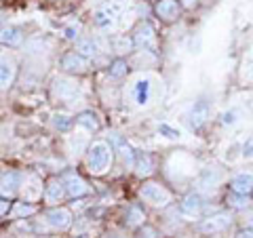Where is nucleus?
Listing matches in <instances>:
<instances>
[{
  "label": "nucleus",
  "mask_w": 253,
  "mask_h": 238,
  "mask_svg": "<svg viewBox=\"0 0 253 238\" xmlns=\"http://www.w3.org/2000/svg\"><path fill=\"white\" fill-rule=\"evenodd\" d=\"M86 164H89L91 173L101 175V173L112 164V148H110L106 141H95L89 148V154H86Z\"/></svg>",
  "instance_id": "f257e3e1"
},
{
  "label": "nucleus",
  "mask_w": 253,
  "mask_h": 238,
  "mask_svg": "<svg viewBox=\"0 0 253 238\" xmlns=\"http://www.w3.org/2000/svg\"><path fill=\"white\" fill-rule=\"evenodd\" d=\"M123 9H125V2H118V0H110V2H106L104 6H99V9L95 11V15H93L95 26L101 28V30L114 28V23H116L118 17H121Z\"/></svg>",
  "instance_id": "f03ea898"
},
{
  "label": "nucleus",
  "mask_w": 253,
  "mask_h": 238,
  "mask_svg": "<svg viewBox=\"0 0 253 238\" xmlns=\"http://www.w3.org/2000/svg\"><path fill=\"white\" fill-rule=\"evenodd\" d=\"M139 196L144 198L146 202L154 204V207H167L171 202V192L163 184H158V181H146L144 186L139 190Z\"/></svg>",
  "instance_id": "7ed1b4c3"
},
{
  "label": "nucleus",
  "mask_w": 253,
  "mask_h": 238,
  "mask_svg": "<svg viewBox=\"0 0 253 238\" xmlns=\"http://www.w3.org/2000/svg\"><path fill=\"white\" fill-rule=\"evenodd\" d=\"M133 44L139 46V49L154 51V46H156V34H154V30H152L150 23H139V26H137L135 34H133Z\"/></svg>",
  "instance_id": "20e7f679"
},
{
  "label": "nucleus",
  "mask_w": 253,
  "mask_h": 238,
  "mask_svg": "<svg viewBox=\"0 0 253 238\" xmlns=\"http://www.w3.org/2000/svg\"><path fill=\"white\" fill-rule=\"evenodd\" d=\"M228 226H230V215L217 213V215H211L207 219H203L199 224V230L205 234H215V232H224Z\"/></svg>",
  "instance_id": "39448f33"
},
{
  "label": "nucleus",
  "mask_w": 253,
  "mask_h": 238,
  "mask_svg": "<svg viewBox=\"0 0 253 238\" xmlns=\"http://www.w3.org/2000/svg\"><path fill=\"white\" fill-rule=\"evenodd\" d=\"M61 68L72 74H84L86 70H89V59L74 51V53H68L66 57L61 59Z\"/></svg>",
  "instance_id": "423d86ee"
},
{
  "label": "nucleus",
  "mask_w": 253,
  "mask_h": 238,
  "mask_svg": "<svg viewBox=\"0 0 253 238\" xmlns=\"http://www.w3.org/2000/svg\"><path fill=\"white\" fill-rule=\"evenodd\" d=\"M179 11H181V6H179L177 0H158L156 6H154V13L167 23L175 21L179 17Z\"/></svg>",
  "instance_id": "0eeeda50"
},
{
  "label": "nucleus",
  "mask_w": 253,
  "mask_h": 238,
  "mask_svg": "<svg viewBox=\"0 0 253 238\" xmlns=\"http://www.w3.org/2000/svg\"><path fill=\"white\" fill-rule=\"evenodd\" d=\"M46 221H49L55 230H68L70 224H72V213L66 207L51 209V211H46Z\"/></svg>",
  "instance_id": "6e6552de"
},
{
  "label": "nucleus",
  "mask_w": 253,
  "mask_h": 238,
  "mask_svg": "<svg viewBox=\"0 0 253 238\" xmlns=\"http://www.w3.org/2000/svg\"><path fill=\"white\" fill-rule=\"evenodd\" d=\"M203 209H205V200H203V196L196 192L186 194L184 200H181V213H184V215H190V217L201 215Z\"/></svg>",
  "instance_id": "1a4fd4ad"
},
{
  "label": "nucleus",
  "mask_w": 253,
  "mask_h": 238,
  "mask_svg": "<svg viewBox=\"0 0 253 238\" xmlns=\"http://www.w3.org/2000/svg\"><path fill=\"white\" fill-rule=\"evenodd\" d=\"M207 118H209V104L207 101H196V104L192 106V110H190V114H188V120L190 124H192V129H201V126L207 122Z\"/></svg>",
  "instance_id": "9d476101"
},
{
  "label": "nucleus",
  "mask_w": 253,
  "mask_h": 238,
  "mask_svg": "<svg viewBox=\"0 0 253 238\" xmlns=\"http://www.w3.org/2000/svg\"><path fill=\"white\" fill-rule=\"evenodd\" d=\"M230 190H232L234 194L249 196L253 192V175H251V173H239L236 177H232Z\"/></svg>",
  "instance_id": "9b49d317"
},
{
  "label": "nucleus",
  "mask_w": 253,
  "mask_h": 238,
  "mask_svg": "<svg viewBox=\"0 0 253 238\" xmlns=\"http://www.w3.org/2000/svg\"><path fill=\"white\" fill-rule=\"evenodd\" d=\"M21 173L17 171H11V173H6V175H2V179H0V192H2L6 198L9 196H15L17 194V190L21 186Z\"/></svg>",
  "instance_id": "f8f14e48"
},
{
  "label": "nucleus",
  "mask_w": 253,
  "mask_h": 238,
  "mask_svg": "<svg viewBox=\"0 0 253 238\" xmlns=\"http://www.w3.org/2000/svg\"><path fill=\"white\" fill-rule=\"evenodd\" d=\"M63 186H66L68 194L72 196V198H81V196H84L86 192H89V188H86L84 179L78 177V175H68L66 181H63Z\"/></svg>",
  "instance_id": "ddd939ff"
},
{
  "label": "nucleus",
  "mask_w": 253,
  "mask_h": 238,
  "mask_svg": "<svg viewBox=\"0 0 253 238\" xmlns=\"http://www.w3.org/2000/svg\"><path fill=\"white\" fill-rule=\"evenodd\" d=\"M15 78V61L9 57H0V89H6Z\"/></svg>",
  "instance_id": "4468645a"
},
{
  "label": "nucleus",
  "mask_w": 253,
  "mask_h": 238,
  "mask_svg": "<svg viewBox=\"0 0 253 238\" xmlns=\"http://www.w3.org/2000/svg\"><path fill=\"white\" fill-rule=\"evenodd\" d=\"M0 42L6 44V46H19L23 42V34L19 28L15 26H6L0 30Z\"/></svg>",
  "instance_id": "2eb2a0df"
},
{
  "label": "nucleus",
  "mask_w": 253,
  "mask_h": 238,
  "mask_svg": "<svg viewBox=\"0 0 253 238\" xmlns=\"http://www.w3.org/2000/svg\"><path fill=\"white\" fill-rule=\"evenodd\" d=\"M63 192H66V186H63V181L59 179H49L44 186V198L51 202H57L63 198Z\"/></svg>",
  "instance_id": "dca6fc26"
},
{
  "label": "nucleus",
  "mask_w": 253,
  "mask_h": 238,
  "mask_svg": "<svg viewBox=\"0 0 253 238\" xmlns=\"http://www.w3.org/2000/svg\"><path fill=\"white\" fill-rule=\"evenodd\" d=\"M137 169L139 175H150V173L154 171V160H152V156L150 154H139L135 158V164H133Z\"/></svg>",
  "instance_id": "f3484780"
},
{
  "label": "nucleus",
  "mask_w": 253,
  "mask_h": 238,
  "mask_svg": "<svg viewBox=\"0 0 253 238\" xmlns=\"http://www.w3.org/2000/svg\"><path fill=\"white\" fill-rule=\"evenodd\" d=\"M76 122L83 124L86 131H97V129H99V120H97V116H95L93 112H83V114H78V116H76Z\"/></svg>",
  "instance_id": "a211bd4d"
},
{
  "label": "nucleus",
  "mask_w": 253,
  "mask_h": 238,
  "mask_svg": "<svg viewBox=\"0 0 253 238\" xmlns=\"http://www.w3.org/2000/svg\"><path fill=\"white\" fill-rule=\"evenodd\" d=\"M95 51H97V46H95L93 40H78V51L76 53H81L83 57H86V59L93 57Z\"/></svg>",
  "instance_id": "6ab92c4d"
},
{
  "label": "nucleus",
  "mask_w": 253,
  "mask_h": 238,
  "mask_svg": "<svg viewBox=\"0 0 253 238\" xmlns=\"http://www.w3.org/2000/svg\"><path fill=\"white\" fill-rule=\"evenodd\" d=\"M126 70H129L126 61L125 59H116L112 66H110V76H112V78H123L126 74Z\"/></svg>",
  "instance_id": "aec40b11"
},
{
  "label": "nucleus",
  "mask_w": 253,
  "mask_h": 238,
  "mask_svg": "<svg viewBox=\"0 0 253 238\" xmlns=\"http://www.w3.org/2000/svg\"><path fill=\"white\" fill-rule=\"evenodd\" d=\"M219 181V173L217 171H213V169H207L203 173V177H201V184L205 186V188H211V186H215Z\"/></svg>",
  "instance_id": "412c9836"
},
{
  "label": "nucleus",
  "mask_w": 253,
  "mask_h": 238,
  "mask_svg": "<svg viewBox=\"0 0 253 238\" xmlns=\"http://www.w3.org/2000/svg\"><path fill=\"white\" fill-rule=\"evenodd\" d=\"M144 213H141L137 207H131L129 209V215H126V224L129 226H139V224H144Z\"/></svg>",
  "instance_id": "4be33fe9"
},
{
  "label": "nucleus",
  "mask_w": 253,
  "mask_h": 238,
  "mask_svg": "<svg viewBox=\"0 0 253 238\" xmlns=\"http://www.w3.org/2000/svg\"><path fill=\"white\" fill-rule=\"evenodd\" d=\"M53 124H55V129H59V131H68L70 126H72V118H68L66 114H55Z\"/></svg>",
  "instance_id": "5701e85b"
},
{
  "label": "nucleus",
  "mask_w": 253,
  "mask_h": 238,
  "mask_svg": "<svg viewBox=\"0 0 253 238\" xmlns=\"http://www.w3.org/2000/svg\"><path fill=\"white\" fill-rule=\"evenodd\" d=\"M135 93H137V101H139V104H146V101H148V93H150L148 80H139L137 86H135Z\"/></svg>",
  "instance_id": "b1692460"
},
{
  "label": "nucleus",
  "mask_w": 253,
  "mask_h": 238,
  "mask_svg": "<svg viewBox=\"0 0 253 238\" xmlns=\"http://www.w3.org/2000/svg\"><path fill=\"white\" fill-rule=\"evenodd\" d=\"M32 213H36V207L34 204H23V202H17L13 209V215L19 217V215H32Z\"/></svg>",
  "instance_id": "393cba45"
},
{
  "label": "nucleus",
  "mask_w": 253,
  "mask_h": 238,
  "mask_svg": "<svg viewBox=\"0 0 253 238\" xmlns=\"http://www.w3.org/2000/svg\"><path fill=\"white\" fill-rule=\"evenodd\" d=\"M228 202L232 204V207H236V209H243V207H247V196H241V194H234L232 192V196L228 198Z\"/></svg>",
  "instance_id": "a878e982"
},
{
  "label": "nucleus",
  "mask_w": 253,
  "mask_h": 238,
  "mask_svg": "<svg viewBox=\"0 0 253 238\" xmlns=\"http://www.w3.org/2000/svg\"><path fill=\"white\" fill-rule=\"evenodd\" d=\"M158 131L165 133V135H167V137H171V139H177V137H179V131L171 129L169 124H161V126H158Z\"/></svg>",
  "instance_id": "bb28decb"
},
{
  "label": "nucleus",
  "mask_w": 253,
  "mask_h": 238,
  "mask_svg": "<svg viewBox=\"0 0 253 238\" xmlns=\"http://www.w3.org/2000/svg\"><path fill=\"white\" fill-rule=\"evenodd\" d=\"M234 120H236V112H226L221 116V122L224 124H234Z\"/></svg>",
  "instance_id": "cd10ccee"
},
{
  "label": "nucleus",
  "mask_w": 253,
  "mask_h": 238,
  "mask_svg": "<svg viewBox=\"0 0 253 238\" xmlns=\"http://www.w3.org/2000/svg\"><path fill=\"white\" fill-rule=\"evenodd\" d=\"M243 156H245V158H253V141H249V144L245 146V150H243Z\"/></svg>",
  "instance_id": "c85d7f7f"
},
{
  "label": "nucleus",
  "mask_w": 253,
  "mask_h": 238,
  "mask_svg": "<svg viewBox=\"0 0 253 238\" xmlns=\"http://www.w3.org/2000/svg\"><path fill=\"white\" fill-rule=\"evenodd\" d=\"M236 238H253V228H247V230H241Z\"/></svg>",
  "instance_id": "c756f323"
},
{
  "label": "nucleus",
  "mask_w": 253,
  "mask_h": 238,
  "mask_svg": "<svg viewBox=\"0 0 253 238\" xmlns=\"http://www.w3.org/2000/svg\"><path fill=\"white\" fill-rule=\"evenodd\" d=\"M6 211H9V202H6V200H2V198H0V215H4Z\"/></svg>",
  "instance_id": "7c9ffc66"
},
{
  "label": "nucleus",
  "mask_w": 253,
  "mask_h": 238,
  "mask_svg": "<svg viewBox=\"0 0 253 238\" xmlns=\"http://www.w3.org/2000/svg\"><path fill=\"white\" fill-rule=\"evenodd\" d=\"M66 36H68V38H76V36H78V30H76V28H68V30H66Z\"/></svg>",
  "instance_id": "2f4dec72"
},
{
  "label": "nucleus",
  "mask_w": 253,
  "mask_h": 238,
  "mask_svg": "<svg viewBox=\"0 0 253 238\" xmlns=\"http://www.w3.org/2000/svg\"><path fill=\"white\" fill-rule=\"evenodd\" d=\"M196 2H199V0H184V6H188V9H190V6H194Z\"/></svg>",
  "instance_id": "473e14b6"
}]
</instances>
